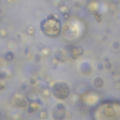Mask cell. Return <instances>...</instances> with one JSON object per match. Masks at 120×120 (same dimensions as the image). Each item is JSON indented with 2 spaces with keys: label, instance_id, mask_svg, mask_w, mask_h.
<instances>
[{
  "label": "cell",
  "instance_id": "e0dca14e",
  "mask_svg": "<svg viewBox=\"0 0 120 120\" xmlns=\"http://www.w3.org/2000/svg\"><path fill=\"white\" fill-rule=\"evenodd\" d=\"M105 68H106V69H108V70H109V69H111V68H112L111 63H110V62H106V64H105Z\"/></svg>",
  "mask_w": 120,
  "mask_h": 120
},
{
  "label": "cell",
  "instance_id": "ba28073f",
  "mask_svg": "<svg viewBox=\"0 0 120 120\" xmlns=\"http://www.w3.org/2000/svg\"><path fill=\"white\" fill-rule=\"evenodd\" d=\"M26 32H27V34L30 35V36L34 35V34H35V28H34V26H32V25L28 26V27L26 28Z\"/></svg>",
  "mask_w": 120,
  "mask_h": 120
},
{
  "label": "cell",
  "instance_id": "7402d4cb",
  "mask_svg": "<svg viewBox=\"0 0 120 120\" xmlns=\"http://www.w3.org/2000/svg\"><path fill=\"white\" fill-rule=\"evenodd\" d=\"M102 69H103V65H102V64H99V70L101 71Z\"/></svg>",
  "mask_w": 120,
  "mask_h": 120
},
{
  "label": "cell",
  "instance_id": "8992f818",
  "mask_svg": "<svg viewBox=\"0 0 120 120\" xmlns=\"http://www.w3.org/2000/svg\"><path fill=\"white\" fill-rule=\"evenodd\" d=\"M93 84H94V86L96 88H100L103 85V80L100 77H96L93 81Z\"/></svg>",
  "mask_w": 120,
  "mask_h": 120
},
{
  "label": "cell",
  "instance_id": "6da1fadb",
  "mask_svg": "<svg viewBox=\"0 0 120 120\" xmlns=\"http://www.w3.org/2000/svg\"><path fill=\"white\" fill-rule=\"evenodd\" d=\"M52 92L54 95V97H56V99H65L70 95V87L67 84L63 82H58L53 85Z\"/></svg>",
  "mask_w": 120,
  "mask_h": 120
},
{
  "label": "cell",
  "instance_id": "7c38bea8",
  "mask_svg": "<svg viewBox=\"0 0 120 120\" xmlns=\"http://www.w3.org/2000/svg\"><path fill=\"white\" fill-rule=\"evenodd\" d=\"M5 87H6V83L4 82V80H0V91L4 90Z\"/></svg>",
  "mask_w": 120,
  "mask_h": 120
},
{
  "label": "cell",
  "instance_id": "52a82bcc",
  "mask_svg": "<svg viewBox=\"0 0 120 120\" xmlns=\"http://www.w3.org/2000/svg\"><path fill=\"white\" fill-rule=\"evenodd\" d=\"M5 59L7 61H12L14 59V54L12 52H7L6 54H5Z\"/></svg>",
  "mask_w": 120,
  "mask_h": 120
},
{
  "label": "cell",
  "instance_id": "5bb4252c",
  "mask_svg": "<svg viewBox=\"0 0 120 120\" xmlns=\"http://www.w3.org/2000/svg\"><path fill=\"white\" fill-rule=\"evenodd\" d=\"M7 77V74L4 71H0V80H4Z\"/></svg>",
  "mask_w": 120,
  "mask_h": 120
},
{
  "label": "cell",
  "instance_id": "9c48e42d",
  "mask_svg": "<svg viewBox=\"0 0 120 120\" xmlns=\"http://www.w3.org/2000/svg\"><path fill=\"white\" fill-rule=\"evenodd\" d=\"M39 116L40 119H45V118L47 117V113H46V111H41V112L39 113Z\"/></svg>",
  "mask_w": 120,
  "mask_h": 120
},
{
  "label": "cell",
  "instance_id": "44dd1931",
  "mask_svg": "<svg viewBox=\"0 0 120 120\" xmlns=\"http://www.w3.org/2000/svg\"><path fill=\"white\" fill-rule=\"evenodd\" d=\"M73 7H79V1H74L73 2Z\"/></svg>",
  "mask_w": 120,
  "mask_h": 120
},
{
  "label": "cell",
  "instance_id": "4fadbf2b",
  "mask_svg": "<svg viewBox=\"0 0 120 120\" xmlns=\"http://www.w3.org/2000/svg\"><path fill=\"white\" fill-rule=\"evenodd\" d=\"M40 59H41V56H40V54H39V53L35 54V56H34V60H35V62H39V61H40Z\"/></svg>",
  "mask_w": 120,
  "mask_h": 120
},
{
  "label": "cell",
  "instance_id": "ffe728a7",
  "mask_svg": "<svg viewBox=\"0 0 120 120\" xmlns=\"http://www.w3.org/2000/svg\"><path fill=\"white\" fill-rule=\"evenodd\" d=\"M32 58V55H31V53H26V59L27 60H30Z\"/></svg>",
  "mask_w": 120,
  "mask_h": 120
},
{
  "label": "cell",
  "instance_id": "2e32d148",
  "mask_svg": "<svg viewBox=\"0 0 120 120\" xmlns=\"http://www.w3.org/2000/svg\"><path fill=\"white\" fill-rule=\"evenodd\" d=\"M113 47L114 49H118V48L120 47V44H119L117 41H115V42H113Z\"/></svg>",
  "mask_w": 120,
  "mask_h": 120
},
{
  "label": "cell",
  "instance_id": "9a60e30c",
  "mask_svg": "<svg viewBox=\"0 0 120 120\" xmlns=\"http://www.w3.org/2000/svg\"><path fill=\"white\" fill-rule=\"evenodd\" d=\"M95 13H96V17H95L96 21H97V22H100V21H101V15L99 14L98 12H95Z\"/></svg>",
  "mask_w": 120,
  "mask_h": 120
},
{
  "label": "cell",
  "instance_id": "7a4b0ae2",
  "mask_svg": "<svg viewBox=\"0 0 120 120\" xmlns=\"http://www.w3.org/2000/svg\"><path fill=\"white\" fill-rule=\"evenodd\" d=\"M66 114V111H65V107L63 104H57L53 110V117L55 120H62L65 117Z\"/></svg>",
  "mask_w": 120,
  "mask_h": 120
},
{
  "label": "cell",
  "instance_id": "277c9868",
  "mask_svg": "<svg viewBox=\"0 0 120 120\" xmlns=\"http://www.w3.org/2000/svg\"><path fill=\"white\" fill-rule=\"evenodd\" d=\"M23 96L21 95V94H16L13 98H12V104L13 105H15V106H19L20 105V103H21V101L23 100Z\"/></svg>",
  "mask_w": 120,
  "mask_h": 120
},
{
  "label": "cell",
  "instance_id": "8fae6325",
  "mask_svg": "<svg viewBox=\"0 0 120 120\" xmlns=\"http://www.w3.org/2000/svg\"><path fill=\"white\" fill-rule=\"evenodd\" d=\"M26 106H27V101H26V99H23V100L21 101V103H20L19 107H22V108H25Z\"/></svg>",
  "mask_w": 120,
  "mask_h": 120
},
{
  "label": "cell",
  "instance_id": "5b68a950",
  "mask_svg": "<svg viewBox=\"0 0 120 120\" xmlns=\"http://www.w3.org/2000/svg\"><path fill=\"white\" fill-rule=\"evenodd\" d=\"M26 99L30 101H38V95L35 92L30 91L26 94Z\"/></svg>",
  "mask_w": 120,
  "mask_h": 120
},
{
  "label": "cell",
  "instance_id": "3957f363",
  "mask_svg": "<svg viewBox=\"0 0 120 120\" xmlns=\"http://www.w3.org/2000/svg\"><path fill=\"white\" fill-rule=\"evenodd\" d=\"M39 108V102L38 101H30V104L28 105V113H32L35 111H37Z\"/></svg>",
  "mask_w": 120,
  "mask_h": 120
},
{
  "label": "cell",
  "instance_id": "30bf717a",
  "mask_svg": "<svg viewBox=\"0 0 120 120\" xmlns=\"http://www.w3.org/2000/svg\"><path fill=\"white\" fill-rule=\"evenodd\" d=\"M8 36V32L6 29H1L0 30V37L1 38H6Z\"/></svg>",
  "mask_w": 120,
  "mask_h": 120
},
{
  "label": "cell",
  "instance_id": "d6986e66",
  "mask_svg": "<svg viewBox=\"0 0 120 120\" xmlns=\"http://www.w3.org/2000/svg\"><path fill=\"white\" fill-rule=\"evenodd\" d=\"M112 2H113V4H114V5H118V4L120 3V0H112Z\"/></svg>",
  "mask_w": 120,
  "mask_h": 120
},
{
  "label": "cell",
  "instance_id": "ac0fdd59",
  "mask_svg": "<svg viewBox=\"0 0 120 120\" xmlns=\"http://www.w3.org/2000/svg\"><path fill=\"white\" fill-rule=\"evenodd\" d=\"M30 84H31V85H35V84H36V79H35L34 77H32V78L30 79Z\"/></svg>",
  "mask_w": 120,
  "mask_h": 120
}]
</instances>
